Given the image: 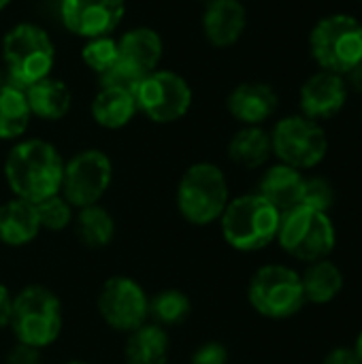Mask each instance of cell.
I'll list each match as a JSON object with an SVG mask.
<instances>
[{
	"label": "cell",
	"mask_w": 362,
	"mask_h": 364,
	"mask_svg": "<svg viewBox=\"0 0 362 364\" xmlns=\"http://www.w3.org/2000/svg\"><path fill=\"white\" fill-rule=\"evenodd\" d=\"M64 160L60 151L41 139L17 143L4 160V177L15 198L32 205L60 194Z\"/></svg>",
	"instance_id": "6da1fadb"
},
{
	"label": "cell",
	"mask_w": 362,
	"mask_h": 364,
	"mask_svg": "<svg viewBox=\"0 0 362 364\" xmlns=\"http://www.w3.org/2000/svg\"><path fill=\"white\" fill-rule=\"evenodd\" d=\"M282 213L260 194H243L228 200L220 226L224 241L243 254L260 252L277 239Z\"/></svg>",
	"instance_id": "7a4b0ae2"
},
{
	"label": "cell",
	"mask_w": 362,
	"mask_h": 364,
	"mask_svg": "<svg viewBox=\"0 0 362 364\" xmlns=\"http://www.w3.org/2000/svg\"><path fill=\"white\" fill-rule=\"evenodd\" d=\"M62 324V303L49 288L26 286L13 296L9 326L19 343L43 350L60 337Z\"/></svg>",
	"instance_id": "3957f363"
},
{
	"label": "cell",
	"mask_w": 362,
	"mask_h": 364,
	"mask_svg": "<svg viewBox=\"0 0 362 364\" xmlns=\"http://www.w3.org/2000/svg\"><path fill=\"white\" fill-rule=\"evenodd\" d=\"M275 241L288 256L309 264L335 252L337 228L329 213L299 205L282 213Z\"/></svg>",
	"instance_id": "277c9868"
},
{
	"label": "cell",
	"mask_w": 362,
	"mask_h": 364,
	"mask_svg": "<svg viewBox=\"0 0 362 364\" xmlns=\"http://www.w3.org/2000/svg\"><path fill=\"white\" fill-rule=\"evenodd\" d=\"M228 183L220 166L211 162L192 164L177 186V209L194 226H207L222 218L228 205Z\"/></svg>",
	"instance_id": "5b68a950"
},
{
	"label": "cell",
	"mask_w": 362,
	"mask_h": 364,
	"mask_svg": "<svg viewBox=\"0 0 362 364\" xmlns=\"http://www.w3.org/2000/svg\"><path fill=\"white\" fill-rule=\"evenodd\" d=\"M2 55L9 70V83L26 90L49 77L55 49L43 28L34 23H17L2 41Z\"/></svg>",
	"instance_id": "8992f818"
},
{
	"label": "cell",
	"mask_w": 362,
	"mask_h": 364,
	"mask_svg": "<svg viewBox=\"0 0 362 364\" xmlns=\"http://www.w3.org/2000/svg\"><path fill=\"white\" fill-rule=\"evenodd\" d=\"M309 49L322 70L346 77L362 62V23L346 13L329 15L314 26Z\"/></svg>",
	"instance_id": "52a82bcc"
},
{
	"label": "cell",
	"mask_w": 362,
	"mask_h": 364,
	"mask_svg": "<svg viewBox=\"0 0 362 364\" xmlns=\"http://www.w3.org/2000/svg\"><path fill=\"white\" fill-rule=\"evenodd\" d=\"M252 309L269 320H288L305 307L301 275L286 264L260 267L247 286Z\"/></svg>",
	"instance_id": "ba28073f"
},
{
	"label": "cell",
	"mask_w": 362,
	"mask_h": 364,
	"mask_svg": "<svg viewBox=\"0 0 362 364\" xmlns=\"http://www.w3.org/2000/svg\"><path fill=\"white\" fill-rule=\"evenodd\" d=\"M271 147L282 164L305 171L318 166L326 158L329 139L318 122L305 115H290L275 124Z\"/></svg>",
	"instance_id": "9c48e42d"
},
{
	"label": "cell",
	"mask_w": 362,
	"mask_h": 364,
	"mask_svg": "<svg viewBox=\"0 0 362 364\" xmlns=\"http://www.w3.org/2000/svg\"><path fill=\"white\" fill-rule=\"evenodd\" d=\"M113 179V166L107 154L98 149H85L64 162L60 194L73 209L98 205Z\"/></svg>",
	"instance_id": "30bf717a"
},
{
	"label": "cell",
	"mask_w": 362,
	"mask_h": 364,
	"mask_svg": "<svg viewBox=\"0 0 362 364\" xmlns=\"http://www.w3.org/2000/svg\"><path fill=\"white\" fill-rule=\"evenodd\" d=\"M139 109L156 124H171L181 119L192 105V90L183 77L171 70H154L147 75L137 92Z\"/></svg>",
	"instance_id": "8fae6325"
},
{
	"label": "cell",
	"mask_w": 362,
	"mask_h": 364,
	"mask_svg": "<svg viewBox=\"0 0 362 364\" xmlns=\"http://www.w3.org/2000/svg\"><path fill=\"white\" fill-rule=\"evenodd\" d=\"M96 305L100 318L119 333H132L149 320V296L134 279L124 275L105 282Z\"/></svg>",
	"instance_id": "7c38bea8"
},
{
	"label": "cell",
	"mask_w": 362,
	"mask_h": 364,
	"mask_svg": "<svg viewBox=\"0 0 362 364\" xmlns=\"http://www.w3.org/2000/svg\"><path fill=\"white\" fill-rule=\"evenodd\" d=\"M126 11V0H62L60 15L64 26L83 38L109 36Z\"/></svg>",
	"instance_id": "4fadbf2b"
},
{
	"label": "cell",
	"mask_w": 362,
	"mask_h": 364,
	"mask_svg": "<svg viewBox=\"0 0 362 364\" xmlns=\"http://www.w3.org/2000/svg\"><path fill=\"white\" fill-rule=\"evenodd\" d=\"M348 92L350 87L341 75L320 70L312 75L301 87V111L314 122L331 119L346 107Z\"/></svg>",
	"instance_id": "5bb4252c"
},
{
	"label": "cell",
	"mask_w": 362,
	"mask_h": 364,
	"mask_svg": "<svg viewBox=\"0 0 362 364\" xmlns=\"http://www.w3.org/2000/svg\"><path fill=\"white\" fill-rule=\"evenodd\" d=\"M117 64L126 68L132 77L143 81L156 70L162 58V38L151 28H134L117 41Z\"/></svg>",
	"instance_id": "9a60e30c"
},
{
	"label": "cell",
	"mask_w": 362,
	"mask_h": 364,
	"mask_svg": "<svg viewBox=\"0 0 362 364\" xmlns=\"http://www.w3.org/2000/svg\"><path fill=\"white\" fill-rule=\"evenodd\" d=\"M228 113L245 126H260L267 122L277 109V94L271 85L247 81L237 85L228 100Z\"/></svg>",
	"instance_id": "2e32d148"
},
{
	"label": "cell",
	"mask_w": 362,
	"mask_h": 364,
	"mask_svg": "<svg viewBox=\"0 0 362 364\" xmlns=\"http://www.w3.org/2000/svg\"><path fill=\"white\" fill-rule=\"evenodd\" d=\"M247 23L245 6L239 0H211L205 4L203 32L215 47L235 45Z\"/></svg>",
	"instance_id": "e0dca14e"
},
{
	"label": "cell",
	"mask_w": 362,
	"mask_h": 364,
	"mask_svg": "<svg viewBox=\"0 0 362 364\" xmlns=\"http://www.w3.org/2000/svg\"><path fill=\"white\" fill-rule=\"evenodd\" d=\"M303 186H305L303 173L280 162L262 175L258 194L280 213H286L301 205Z\"/></svg>",
	"instance_id": "ac0fdd59"
},
{
	"label": "cell",
	"mask_w": 362,
	"mask_h": 364,
	"mask_svg": "<svg viewBox=\"0 0 362 364\" xmlns=\"http://www.w3.org/2000/svg\"><path fill=\"white\" fill-rule=\"evenodd\" d=\"M41 232L36 207L21 198H11L0 205V241L9 247H21Z\"/></svg>",
	"instance_id": "d6986e66"
},
{
	"label": "cell",
	"mask_w": 362,
	"mask_h": 364,
	"mask_svg": "<svg viewBox=\"0 0 362 364\" xmlns=\"http://www.w3.org/2000/svg\"><path fill=\"white\" fill-rule=\"evenodd\" d=\"M137 111L139 105L134 92L115 85H102L92 102V115L96 124L109 130H117L126 126Z\"/></svg>",
	"instance_id": "ffe728a7"
},
{
	"label": "cell",
	"mask_w": 362,
	"mask_h": 364,
	"mask_svg": "<svg viewBox=\"0 0 362 364\" xmlns=\"http://www.w3.org/2000/svg\"><path fill=\"white\" fill-rule=\"evenodd\" d=\"M171 341L162 326L145 322L137 331L128 333L124 360L126 364H166Z\"/></svg>",
	"instance_id": "44dd1931"
},
{
	"label": "cell",
	"mask_w": 362,
	"mask_h": 364,
	"mask_svg": "<svg viewBox=\"0 0 362 364\" xmlns=\"http://www.w3.org/2000/svg\"><path fill=\"white\" fill-rule=\"evenodd\" d=\"M23 92H26L30 113L41 119H47V122L62 119L70 109V90L60 79L45 77L28 85Z\"/></svg>",
	"instance_id": "7402d4cb"
},
{
	"label": "cell",
	"mask_w": 362,
	"mask_h": 364,
	"mask_svg": "<svg viewBox=\"0 0 362 364\" xmlns=\"http://www.w3.org/2000/svg\"><path fill=\"white\" fill-rule=\"evenodd\" d=\"M301 284L307 303L329 305L344 290V273L331 258H324L307 264L305 273L301 275Z\"/></svg>",
	"instance_id": "603a6c76"
},
{
	"label": "cell",
	"mask_w": 362,
	"mask_h": 364,
	"mask_svg": "<svg viewBox=\"0 0 362 364\" xmlns=\"http://www.w3.org/2000/svg\"><path fill=\"white\" fill-rule=\"evenodd\" d=\"M271 134L260 126H245L228 143V158L241 168H258L271 158Z\"/></svg>",
	"instance_id": "cb8c5ba5"
},
{
	"label": "cell",
	"mask_w": 362,
	"mask_h": 364,
	"mask_svg": "<svg viewBox=\"0 0 362 364\" xmlns=\"http://www.w3.org/2000/svg\"><path fill=\"white\" fill-rule=\"evenodd\" d=\"M30 107L26 92L13 83L0 87V139L13 141L19 139L30 124Z\"/></svg>",
	"instance_id": "d4e9b609"
},
{
	"label": "cell",
	"mask_w": 362,
	"mask_h": 364,
	"mask_svg": "<svg viewBox=\"0 0 362 364\" xmlns=\"http://www.w3.org/2000/svg\"><path fill=\"white\" fill-rule=\"evenodd\" d=\"M75 232L79 241L90 250L107 247L115 237V220L100 205H90L79 209L75 220Z\"/></svg>",
	"instance_id": "484cf974"
},
{
	"label": "cell",
	"mask_w": 362,
	"mask_h": 364,
	"mask_svg": "<svg viewBox=\"0 0 362 364\" xmlns=\"http://www.w3.org/2000/svg\"><path fill=\"white\" fill-rule=\"evenodd\" d=\"M192 314V303L181 290H162L149 299V318L158 326H177Z\"/></svg>",
	"instance_id": "4316f807"
},
{
	"label": "cell",
	"mask_w": 362,
	"mask_h": 364,
	"mask_svg": "<svg viewBox=\"0 0 362 364\" xmlns=\"http://www.w3.org/2000/svg\"><path fill=\"white\" fill-rule=\"evenodd\" d=\"M81 58H83V62H85L98 77H102V75L109 73V70L117 64V60H119L117 41H113L111 36L87 38L85 47L81 49Z\"/></svg>",
	"instance_id": "83f0119b"
},
{
	"label": "cell",
	"mask_w": 362,
	"mask_h": 364,
	"mask_svg": "<svg viewBox=\"0 0 362 364\" xmlns=\"http://www.w3.org/2000/svg\"><path fill=\"white\" fill-rule=\"evenodd\" d=\"M34 207H36L41 230L45 228L49 232H62L73 222V207L68 205V200L62 194L49 196V198L36 203Z\"/></svg>",
	"instance_id": "f1b7e54d"
},
{
	"label": "cell",
	"mask_w": 362,
	"mask_h": 364,
	"mask_svg": "<svg viewBox=\"0 0 362 364\" xmlns=\"http://www.w3.org/2000/svg\"><path fill=\"white\" fill-rule=\"evenodd\" d=\"M301 205L312 207L316 211H324L329 213L331 207L335 205V188L329 179L324 177H305V186H303V198Z\"/></svg>",
	"instance_id": "f546056e"
},
{
	"label": "cell",
	"mask_w": 362,
	"mask_h": 364,
	"mask_svg": "<svg viewBox=\"0 0 362 364\" xmlns=\"http://www.w3.org/2000/svg\"><path fill=\"white\" fill-rule=\"evenodd\" d=\"M192 364H228V350L220 341H207L192 354Z\"/></svg>",
	"instance_id": "4dcf8cb0"
},
{
	"label": "cell",
	"mask_w": 362,
	"mask_h": 364,
	"mask_svg": "<svg viewBox=\"0 0 362 364\" xmlns=\"http://www.w3.org/2000/svg\"><path fill=\"white\" fill-rule=\"evenodd\" d=\"M4 364H41V350L17 341L6 354Z\"/></svg>",
	"instance_id": "1f68e13d"
},
{
	"label": "cell",
	"mask_w": 362,
	"mask_h": 364,
	"mask_svg": "<svg viewBox=\"0 0 362 364\" xmlns=\"http://www.w3.org/2000/svg\"><path fill=\"white\" fill-rule=\"evenodd\" d=\"M322 364H362V363H361V358H358V354L354 352V348H350V346H337V348H333V350L324 356Z\"/></svg>",
	"instance_id": "d6a6232c"
},
{
	"label": "cell",
	"mask_w": 362,
	"mask_h": 364,
	"mask_svg": "<svg viewBox=\"0 0 362 364\" xmlns=\"http://www.w3.org/2000/svg\"><path fill=\"white\" fill-rule=\"evenodd\" d=\"M11 305H13V296L11 292L0 284V331L4 326H9V320H11Z\"/></svg>",
	"instance_id": "836d02e7"
},
{
	"label": "cell",
	"mask_w": 362,
	"mask_h": 364,
	"mask_svg": "<svg viewBox=\"0 0 362 364\" xmlns=\"http://www.w3.org/2000/svg\"><path fill=\"white\" fill-rule=\"evenodd\" d=\"M344 79H346L348 87H352V90H356L358 94H362V62L361 64H356Z\"/></svg>",
	"instance_id": "e575fe53"
},
{
	"label": "cell",
	"mask_w": 362,
	"mask_h": 364,
	"mask_svg": "<svg viewBox=\"0 0 362 364\" xmlns=\"http://www.w3.org/2000/svg\"><path fill=\"white\" fill-rule=\"evenodd\" d=\"M352 348H354V352L358 354V358H361V363H362V331L358 333V337H356V343H354Z\"/></svg>",
	"instance_id": "d590c367"
},
{
	"label": "cell",
	"mask_w": 362,
	"mask_h": 364,
	"mask_svg": "<svg viewBox=\"0 0 362 364\" xmlns=\"http://www.w3.org/2000/svg\"><path fill=\"white\" fill-rule=\"evenodd\" d=\"M6 83H9V79H6V77H4V73L0 70V87H2V85H6Z\"/></svg>",
	"instance_id": "8d00e7d4"
},
{
	"label": "cell",
	"mask_w": 362,
	"mask_h": 364,
	"mask_svg": "<svg viewBox=\"0 0 362 364\" xmlns=\"http://www.w3.org/2000/svg\"><path fill=\"white\" fill-rule=\"evenodd\" d=\"M9 2H11V0H0V11H2V9H4V6L9 4Z\"/></svg>",
	"instance_id": "74e56055"
},
{
	"label": "cell",
	"mask_w": 362,
	"mask_h": 364,
	"mask_svg": "<svg viewBox=\"0 0 362 364\" xmlns=\"http://www.w3.org/2000/svg\"><path fill=\"white\" fill-rule=\"evenodd\" d=\"M66 364H87V363H79V360H73V363H66Z\"/></svg>",
	"instance_id": "f35d334b"
},
{
	"label": "cell",
	"mask_w": 362,
	"mask_h": 364,
	"mask_svg": "<svg viewBox=\"0 0 362 364\" xmlns=\"http://www.w3.org/2000/svg\"><path fill=\"white\" fill-rule=\"evenodd\" d=\"M198 2H205V4H207V2H211V0H198Z\"/></svg>",
	"instance_id": "ab89813d"
}]
</instances>
